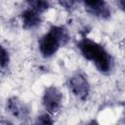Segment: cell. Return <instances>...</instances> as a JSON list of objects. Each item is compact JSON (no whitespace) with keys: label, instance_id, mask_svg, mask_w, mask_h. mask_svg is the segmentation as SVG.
Here are the masks:
<instances>
[{"label":"cell","instance_id":"8fae6325","mask_svg":"<svg viewBox=\"0 0 125 125\" xmlns=\"http://www.w3.org/2000/svg\"><path fill=\"white\" fill-rule=\"evenodd\" d=\"M37 122L38 123H41V124H52L53 123V120L51 119V117L48 114H43V115H41V116L38 117Z\"/></svg>","mask_w":125,"mask_h":125},{"label":"cell","instance_id":"52a82bcc","mask_svg":"<svg viewBox=\"0 0 125 125\" xmlns=\"http://www.w3.org/2000/svg\"><path fill=\"white\" fill-rule=\"evenodd\" d=\"M83 2L85 7L93 14L101 16L108 15L104 0H83Z\"/></svg>","mask_w":125,"mask_h":125},{"label":"cell","instance_id":"7a4b0ae2","mask_svg":"<svg viewBox=\"0 0 125 125\" xmlns=\"http://www.w3.org/2000/svg\"><path fill=\"white\" fill-rule=\"evenodd\" d=\"M68 40L66 30L62 26H52L47 34L39 40V51L44 58H50L56 54L62 45Z\"/></svg>","mask_w":125,"mask_h":125},{"label":"cell","instance_id":"3957f363","mask_svg":"<svg viewBox=\"0 0 125 125\" xmlns=\"http://www.w3.org/2000/svg\"><path fill=\"white\" fill-rule=\"evenodd\" d=\"M62 93L57 87L49 86L45 89L42 102L47 111L51 113H56L57 111H59L62 106Z\"/></svg>","mask_w":125,"mask_h":125},{"label":"cell","instance_id":"8992f818","mask_svg":"<svg viewBox=\"0 0 125 125\" xmlns=\"http://www.w3.org/2000/svg\"><path fill=\"white\" fill-rule=\"evenodd\" d=\"M21 20H22V26L26 29L34 28V27L38 26L41 22L40 14L30 8H28L22 12Z\"/></svg>","mask_w":125,"mask_h":125},{"label":"cell","instance_id":"7c38bea8","mask_svg":"<svg viewBox=\"0 0 125 125\" xmlns=\"http://www.w3.org/2000/svg\"><path fill=\"white\" fill-rule=\"evenodd\" d=\"M119 1V3H120V8L123 10V8H124V4H123V1L124 0H118Z\"/></svg>","mask_w":125,"mask_h":125},{"label":"cell","instance_id":"ba28073f","mask_svg":"<svg viewBox=\"0 0 125 125\" xmlns=\"http://www.w3.org/2000/svg\"><path fill=\"white\" fill-rule=\"evenodd\" d=\"M28 7L37 13L41 14L47 11L50 8V4L48 0H26Z\"/></svg>","mask_w":125,"mask_h":125},{"label":"cell","instance_id":"277c9868","mask_svg":"<svg viewBox=\"0 0 125 125\" xmlns=\"http://www.w3.org/2000/svg\"><path fill=\"white\" fill-rule=\"evenodd\" d=\"M69 88L74 96L81 100H85L90 91L89 83L86 77L81 73H76L69 79Z\"/></svg>","mask_w":125,"mask_h":125},{"label":"cell","instance_id":"5b68a950","mask_svg":"<svg viewBox=\"0 0 125 125\" xmlns=\"http://www.w3.org/2000/svg\"><path fill=\"white\" fill-rule=\"evenodd\" d=\"M9 111L18 119L25 120L29 116V107L19 98L12 97L7 103Z\"/></svg>","mask_w":125,"mask_h":125},{"label":"cell","instance_id":"9c48e42d","mask_svg":"<svg viewBox=\"0 0 125 125\" xmlns=\"http://www.w3.org/2000/svg\"><path fill=\"white\" fill-rule=\"evenodd\" d=\"M9 54L6 49L0 45V67H5L9 63Z\"/></svg>","mask_w":125,"mask_h":125},{"label":"cell","instance_id":"6da1fadb","mask_svg":"<svg viewBox=\"0 0 125 125\" xmlns=\"http://www.w3.org/2000/svg\"><path fill=\"white\" fill-rule=\"evenodd\" d=\"M78 47L83 57L94 62L101 72L106 73L111 69L112 59L103 46L91 39L84 38L79 42Z\"/></svg>","mask_w":125,"mask_h":125},{"label":"cell","instance_id":"30bf717a","mask_svg":"<svg viewBox=\"0 0 125 125\" xmlns=\"http://www.w3.org/2000/svg\"><path fill=\"white\" fill-rule=\"evenodd\" d=\"M77 1H79V0H59V3L64 9L69 10V9H71V8L74 7V5H75V3Z\"/></svg>","mask_w":125,"mask_h":125}]
</instances>
